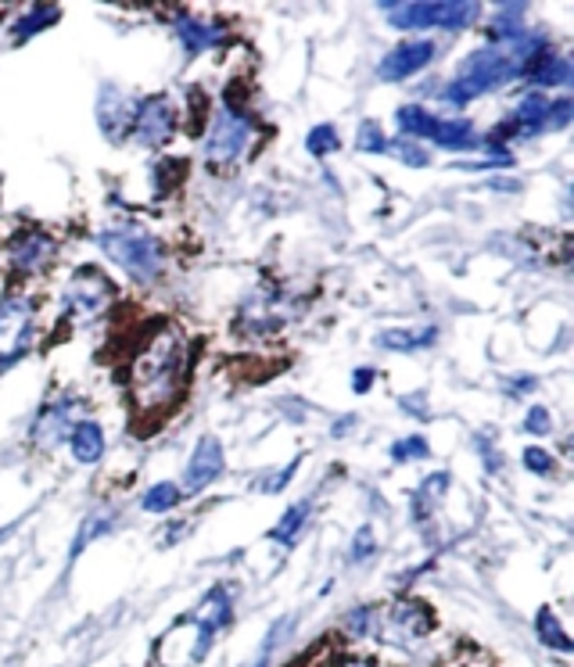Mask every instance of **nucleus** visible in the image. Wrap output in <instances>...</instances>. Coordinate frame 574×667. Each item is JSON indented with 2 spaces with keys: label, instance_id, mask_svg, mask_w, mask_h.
Here are the masks:
<instances>
[{
  "label": "nucleus",
  "instance_id": "1",
  "mask_svg": "<svg viewBox=\"0 0 574 667\" xmlns=\"http://www.w3.org/2000/svg\"><path fill=\"white\" fill-rule=\"evenodd\" d=\"M184 380H187V342L176 326H162L130 363L126 385L133 410L141 416H166L180 402Z\"/></svg>",
  "mask_w": 574,
  "mask_h": 667
},
{
  "label": "nucleus",
  "instance_id": "4",
  "mask_svg": "<svg viewBox=\"0 0 574 667\" xmlns=\"http://www.w3.org/2000/svg\"><path fill=\"white\" fill-rule=\"evenodd\" d=\"M101 252L112 258V263L130 274L136 284H155L169 266V252L152 230H144L141 223H119L101 230Z\"/></svg>",
  "mask_w": 574,
  "mask_h": 667
},
{
  "label": "nucleus",
  "instance_id": "37",
  "mask_svg": "<svg viewBox=\"0 0 574 667\" xmlns=\"http://www.w3.org/2000/svg\"><path fill=\"white\" fill-rule=\"evenodd\" d=\"M374 380H377V377H374V370H366V366H360V370H355L352 388H355V391H366V388L374 385Z\"/></svg>",
  "mask_w": 574,
  "mask_h": 667
},
{
  "label": "nucleus",
  "instance_id": "3",
  "mask_svg": "<svg viewBox=\"0 0 574 667\" xmlns=\"http://www.w3.org/2000/svg\"><path fill=\"white\" fill-rule=\"evenodd\" d=\"M434 629L431 610L417 603V599H395L388 607H360L349 614V632L352 635H371L377 643L388 646H417L420 638H428Z\"/></svg>",
  "mask_w": 574,
  "mask_h": 667
},
{
  "label": "nucleus",
  "instance_id": "12",
  "mask_svg": "<svg viewBox=\"0 0 574 667\" xmlns=\"http://www.w3.org/2000/svg\"><path fill=\"white\" fill-rule=\"evenodd\" d=\"M434 44L431 40H413V44H399L395 51H388L385 58L377 65V76L385 79V84H402V79L417 76L420 69H428L434 62Z\"/></svg>",
  "mask_w": 574,
  "mask_h": 667
},
{
  "label": "nucleus",
  "instance_id": "8",
  "mask_svg": "<svg viewBox=\"0 0 574 667\" xmlns=\"http://www.w3.org/2000/svg\"><path fill=\"white\" fill-rule=\"evenodd\" d=\"M36 302L30 294L8 291L0 298V370L11 366L33 342Z\"/></svg>",
  "mask_w": 574,
  "mask_h": 667
},
{
  "label": "nucleus",
  "instance_id": "36",
  "mask_svg": "<svg viewBox=\"0 0 574 667\" xmlns=\"http://www.w3.org/2000/svg\"><path fill=\"white\" fill-rule=\"evenodd\" d=\"M298 463H302V459H295L291 467H284L280 474H273V478H266V481H263V492H280V488H284L287 481H291V474H295Z\"/></svg>",
  "mask_w": 574,
  "mask_h": 667
},
{
  "label": "nucleus",
  "instance_id": "2",
  "mask_svg": "<svg viewBox=\"0 0 574 667\" xmlns=\"http://www.w3.org/2000/svg\"><path fill=\"white\" fill-rule=\"evenodd\" d=\"M539 54H545V36L539 33H521L510 44H488L485 51H474L460 62L456 79L445 90L449 104H471L485 93L499 90L510 84L514 76H525L536 65Z\"/></svg>",
  "mask_w": 574,
  "mask_h": 667
},
{
  "label": "nucleus",
  "instance_id": "16",
  "mask_svg": "<svg viewBox=\"0 0 574 667\" xmlns=\"http://www.w3.org/2000/svg\"><path fill=\"white\" fill-rule=\"evenodd\" d=\"M550 130V101L542 98V93H528V98L517 104V112L503 122L496 137H536V133Z\"/></svg>",
  "mask_w": 574,
  "mask_h": 667
},
{
  "label": "nucleus",
  "instance_id": "10",
  "mask_svg": "<svg viewBox=\"0 0 574 667\" xmlns=\"http://www.w3.org/2000/svg\"><path fill=\"white\" fill-rule=\"evenodd\" d=\"M76 413H79V402L76 399H54L47 402L40 416L33 420L30 427V442L40 453H51V448H58L68 434L76 427Z\"/></svg>",
  "mask_w": 574,
  "mask_h": 667
},
{
  "label": "nucleus",
  "instance_id": "34",
  "mask_svg": "<svg viewBox=\"0 0 574 667\" xmlns=\"http://www.w3.org/2000/svg\"><path fill=\"white\" fill-rule=\"evenodd\" d=\"M374 549H377V538H374V531H371V527L355 531V538H352V549H349V560H363V556H371Z\"/></svg>",
  "mask_w": 574,
  "mask_h": 667
},
{
  "label": "nucleus",
  "instance_id": "29",
  "mask_svg": "<svg viewBox=\"0 0 574 667\" xmlns=\"http://www.w3.org/2000/svg\"><path fill=\"white\" fill-rule=\"evenodd\" d=\"M388 152L395 155V158H399L402 162V166H413V169H423V166H428V162H431V155L428 152H423V147L417 144V141H395V144H388Z\"/></svg>",
  "mask_w": 574,
  "mask_h": 667
},
{
  "label": "nucleus",
  "instance_id": "19",
  "mask_svg": "<svg viewBox=\"0 0 574 667\" xmlns=\"http://www.w3.org/2000/svg\"><path fill=\"white\" fill-rule=\"evenodd\" d=\"M68 442H73V456L79 463H98L104 456V431L93 420H79L73 434H68Z\"/></svg>",
  "mask_w": 574,
  "mask_h": 667
},
{
  "label": "nucleus",
  "instance_id": "14",
  "mask_svg": "<svg viewBox=\"0 0 574 667\" xmlns=\"http://www.w3.org/2000/svg\"><path fill=\"white\" fill-rule=\"evenodd\" d=\"M223 467H227L223 442L216 438V434H205L195 445V456L187 463V492H205V488L223 474Z\"/></svg>",
  "mask_w": 574,
  "mask_h": 667
},
{
  "label": "nucleus",
  "instance_id": "11",
  "mask_svg": "<svg viewBox=\"0 0 574 667\" xmlns=\"http://www.w3.org/2000/svg\"><path fill=\"white\" fill-rule=\"evenodd\" d=\"M54 255H58V244H54V237L44 234V230H22V234H15L8 244V263L22 277L44 274L54 263Z\"/></svg>",
  "mask_w": 574,
  "mask_h": 667
},
{
  "label": "nucleus",
  "instance_id": "24",
  "mask_svg": "<svg viewBox=\"0 0 574 667\" xmlns=\"http://www.w3.org/2000/svg\"><path fill=\"white\" fill-rule=\"evenodd\" d=\"M449 492V474H434V478L420 481L417 496H413V513L417 521H428V516L434 513V507H439V499Z\"/></svg>",
  "mask_w": 574,
  "mask_h": 667
},
{
  "label": "nucleus",
  "instance_id": "15",
  "mask_svg": "<svg viewBox=\"0 0 574 667\" xmlns=\"http://www.w3.org/2000/svg\"><path fill=\"white\" fill-rule=\"evenodd\" d=\"M133 112L136 104L130 101L126 90L119 87H101V98H98V122H101V133L108 141H122L126 133L133 130Z\"/></svg>",
  "mask_w": 574,
  "mask_h": 667
},
{
  "label": "nucleus",
  "instance_id": "26",
  "mask_svg": "<svg viewBox=\"0 0 574 667\" xmlns=\"http://www.w3.org/2000/svg\"><path fill=\"white\" fill-rule=\"evenodd\" d=\"M180 488L176 485H169V481H158V485H152L144 492V499H141V507L147 510V513H169L176 502H180Z\"/></svg>",
  "mask_w": 574,
  "mask_h": 667
},
{
  "label": "nucleus",
  "instance_id": "7",
  "mask_svg": "<svg viewBox=\"0 0 574 667\" xmlns=\"http://www.w3.org/2000/svg\"><path fill=\"white\" fill-rule=\"evenodd\" d=\"M112 298H115V288L101 269H93V266L76 269L73 280H68V288H65V298H62L65 320L79 323V326L98 323L108 312V305H112Z\"/></svg>",
  "mask_w": 574,
  "mask_h": 667
},
{
  "label": "nucleus",
  "instance_id": "25",
  "mask_svg": "<svg viewBox=\"0 0 574 667\" xmlns=\"http://www.w3.org/2000/svg\"><path fill=\"white\" fill-rule=\"evenodd\" d=\"M431 112H423L420 104H402L399 112H395V122H399V130H402V137L406 141H413V137H428V130H431Z\"/></svg>",
  "mask_w": 574,
  "mask_h": 667
},
{
  "label": "nucleus",
  "instance_id": "17",
  "mask_svg": "<svg viewBox=\"0 0 574 667\" xmlns=\"http://www.w3.org/2000/svg\"><path fill=\"white\" fill-rule=\"evenodd\" d=\"M173 30H176V36H180L187 54H209L212 47H220L227 40L223 22H209V19H198V15H176Z\"/></svg>",
  "mask_w": 574,
  "mask_h": 667
},
{
  "label": "nucleus",
  "instance_id": "28",
  "mask_svg": "<svg viewBox=\"0 0 574 667\" xmlns=\"http://www.w3.org/2000/svg\"><path fill=\"white\" fill-rule=\"evenodd\" d=\"M108 524H112V510H98V513H90V521H84V527H79V535H76V542H73V556L87 546V542H93L101 535V531H108Z\"/></svg>",
  "mask_w": 574,
  "mask_h": 667
},
{
  "label": "nucleus",
  "instance_id": "13",
  "mask_svg": "<svg viewBox=\"0 0 574 667\" xmlns=\"http://www.w3.org/2000/svg\"><path fill=\"white\" fill-rule=\"evenodd\" d=\"M230 614H234V599H230L227 589H212L209 596L201 599V607L190 614V621L198 624V638H195V657H205V649H209L212 635L227 629L230 624Z\"/></svg>",
  "mask_w": 574,
  "mask_h": 667
},
{
  "label": "nucleus",
  "instance_id": "6",
  "mask_svg": "<svg viewBox=\"0 0 574 667\" xmlns=\"http://www.w3.org/2000/svg\"><path fill=\"white\" fill-rule=\"evenodd\" d=\"M385 15L395 30L417 33V30H445L460 33L482 15V4H385Z\"/></svg>",
  "mask_w": 574,
  "mask_h": 667
},
{
  "label": "nucleus",
  "instance_id": "39",
  "mask_svg": "<svg viewBox=\"0 0 574 667\" xmlns=\"http://www.w3.org/2000/svg\"><path fill=\"white\" fill-rule=\"evenodd\" d=\"M338 667H377V664H371V660H345V664H338Z\"/></svg>",
  "mask_w": 574,
  "mask_h": 667
},
{
  "label": "nucleus",
  "instance_id": "31",
  "mask_svg": "<svg viewBox=\"0 0 574 667\" xmlns=\"http://www.w3.org/2000/svg\"><path fill=\"white\" fill-rule=\"evenodd\" d=\"M423 456H431V445L423 442L420 434H409V438L391 445V459L395 463H409V459H423Z\"/></svg>",
  "mask_w": 574,
  "mask_h": 667
},
{
  "label": "nucleus",
  "instance_id": "5",
  "mask_svg": "<svg viewBox=\"0 0 574 667\" xmlns=\"http://www.w3.org/2000/svg\"><path fill=\"white\" fill-rule=\"evenodd\" d=\"M255 137V122L241 112V108H220L212 119L209 133H205V162L212 169H230L234 162L249 152Z\"/></svg>",
  "mask_w": 574,
  "mask_h": 667
},
{
  "label": "nucleus",
  "instance_id": "18",
  "mask_svg": "<svg viewBox=\"0 0 574 667\" xmlns=\"http://www.w3.org/2000/svg\"><path fill=\"white\" fill-rule=\"evenodd\" d=\"M423 141L439 144L445 152H474V147H482L467 119H431V130Z\"/></svg>",
  "mask_w": 574,
  "mask_h": 667
},
{
  "label": "nucleus",
  "instance_id": "35",
  "mask_svg": "<svg viewBox=\"0 0 574 667\" xmlns=\"http://www.w3.org/2000/svg\"><path fill=\"white\" fill-rule=\"evenodd\" d=\"M525 467L531 474H542V478H545V474H553V456L545 453V448H528V453H525Z\"/></svg>",
  "mask_w": 574,
  "mask_h": 667
},
{
  "label": "nucleus",
  "instance_id": "27",
  "mask_svg": "<svg viewBox=\"0 0 574 667\" xmlns=\"http://www.w3.org/2000/svg\"><path fill=\"white\" fill-rule=\"evenodd\" d=\"M539 638L550 649H556V653H571V638L564 635V629H560V621L553 618V610H539Z\"/></svg>",
  "mask_w": 574,
  "mask_h": 667
},
{
  "label": "nucleus",
  "instance_id": "21",
  "mask_svg": "<svg viewBox=\"0 0 574 667\" xmlns=\"http://www.w3.org/2000/svg\"><path fill=\"white\" fill-rule=\"evenodd\" d=\"M434 337H439L434 326H420V331H385L377 334V345L388 352H420V348H431Z\"/></svg>",
  "mask_w": 574,
  "mask_h": 667
},
{
  "label": "nucleus",
  "instance_id": "33",
  "mask_svg": "<svg viewBox=\"0 0 574 667\" xmlns=\"http://www.w3.org/2000/svg\"><path fill=\"white\" fill-rule=\"evenodd\" d=\"M525 431L528 434H550L553 431V416L545 405H531L528 416H525Z\"/></svg>",
  "mask_w": 574,
  "mask_h": 667
},
{
  "label": "nucleus",
  "instance_id": "20",
  "mask_svg": "<svg viewBox=\"0 0 574 667\" xmlns=\"http://www.w3.org/2000/svg\"><path fill=\"white\" fill-rule=\"evenodd\" d=\"M536 87H567L571 84V62L564 54H539L536 65L525 73Z\"/></svg>",
  "mask_w": 574,
  "mask_h": 667
},
{
  "label": "nucleus",
  "instance_id": "22",
  "mask_svg": "<svg viewBox=\"0 0 574 667\" xmlns=\"http://www.w3.org/2000/svg\"><path fill=\"white\" fill-rule=\"evenodd\" d=\"M309 513H312V499H302V502H295L291 510H287L280 521H277V527L269 531V538L277 542V546H291L295 542V535L298 531L306 527V521H309Z\"/></svg>",
  "mask_w": 574,
  "mask_h": 667
},
{
  "label": "nucleus",
  "instance_id": "38",
  "mask_svg": "<svg viewBox=\"0 0 574 667\" xmlns=\"http://www.w3.org/2000/svg\"><path fill=\"white\" fill-rule=\"evenodd\" d=\"M531 388H536V380H531V377H525V380H514V385H510V391H531Z\"/></svg>",
  "mask_w": 574,
  "mask_h": 667
},
{
  "label": "nucleus",
  "instance_id": "9",
  "mask_svg": "<svg viewBox=\"0 0 574 667\" xmlns=\"http://www.w3.org/2000/svg\"><path fill=\"white\" fill-rule=\"evenodd\" d=\"M176 130V104L166 93H155L144 104H136L133 112V137L141 141L144 147H162Z\"/></svg>",
  "mask_w": 574,
  "mask_h": 667
},
{
  "label": "nucleus",
  "instance_id": "32",
  "mask_svg": "<svg viewBox=\"0 0 574 667\" xmlns=\"http://www.w3.org/2000/svg\"><path fill=\"white\" fill-rule=\"evenodd\" d=\"M355 147L360 152H388V141H385V133H380V126L377 122H363L360 126V133H355Z\"/></svg>",
  "mask_w": 574,
  "mask_h": 667
},
{
  "label": "nucleus",
  "instance_id": "30",
  "mask_svg": "<svg viewBox=\"0 0 574 667\" xmlns=\"http://www.w3.org/2000/svg\"><path fill=\"white\" fill-rule=\"evenodd\" d=\"M306 147H309V155H317V158H323V155L338 152V147H341V141H338V130H334V126H317V130L309 133Z\"/></svg>",
  "mask_w": 574,
  "mask_h": 667
},
{
  "label": "nucleus",
  "instance_id": "23",
  "mask_svg": "<svg viewBox=\"0 0 574 667\" xmlns=\"http://www.w3.org/2000/svg\"><path fill=\"white\" fill-rule=\"evenodd\" d=\"M62 19V8H51V4H36V8H30L25 15L11 25V33H15V40L22 44V40H30V36H36V33H44L47 25H54Z\"/></svg>",
  "mask_w": 574,
  "mask_h": 667
}]
</instances>
